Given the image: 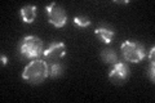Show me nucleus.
<instances>
[{
	"instance_id": "nucleus-7",
	"label": "nucleus",
	"mask_w": 155,
	"mask_h": 103,
	"mask_svg": "<svg viewBox=\"0 0 155 103\" xmlns=\"http://www.w3.org/2000/svg\"><path fill=\"white\" fill-rule=\"evenodd\" d=\"M21 17L25 23H32L36 17V7L35 5H26L21 9Z\"/></svg>"
},
{
	"instance_id": "nucleus-12",
	"label": "nucleus",
	"mask_w": 155,
	"mask_h": 103,
	"mask_svg": "<svg viewBox=\"0 0 155 103\" xmlns=\"http://www.w3.org/2000/svg\"><path fill=\"white\" fill-rule=\"evenodd\" d=\"M74 23L76 24V26L81 27V28H85V27L91 26V21H89V18H87V17H75Z\"/></svg>"
},
{
	"instance_id": "nucleus-1",
	"label": "nucleus",
	"mask_w": 155,
	"mask_h": 103,
	"mask_svg": "<svg viewBox=\"0 0 155 103\" xmlns=\"http://www.w3.org/2000/svg\"><path fill=\"white\" fill-rule=\"evenodd\" d=\"M48 76L49 66L41 60H32L22 72V79L30 84H41Z\"/></svg>"
},
{
	"instance_id": "nucleus-4",
	"label": "nucleus",
	"mask_w": 155,
	"mask_h": 103,
	"mask_svg": "<svg viewBox=\"0 0 155 103\" xmlns=\"http://www.w3.org/2000/svg\"><path fill=\"white\" fill-rule=\"evenodd\" d=\"M47 14H48V22H49L52 26H54L57 28L64 27L66 22H67V16L65 11L62 9L60 5H57L56 3L49 4L47 8Z\"/></svg>"
},
{
	"instance_id": "nucleus-11",
	"label": "nucleus",
	"mask_w": 155,
	"mask_h": 103,
	"mask_svg": "<svg viewBox=\"0 0 155 103\" xmlns=\"http://www.w3.org/2000/svg\"><path fill=\"white\" fill-rule=\"evenodd\" d=\"M154 56H155V48L153 47L151 50H150V67H149V77H150L151 81L155 80V76H154V65H155Z\"/></svg>"
},
{
	"instance_id": "nucleus-3",
	"label": "nucleus",
	"mask_w": 155,
	"mask_h": 103,
	"mask_svg": "<svg viewBox=\"0 0 155 103\" xmlns=\"http://www.w3.org/2000/svg\"><path fill=\"white\" fill-rule=\"evenodd\" d=\"M120 50H122L124 60L130 63H138L146 57L145 48L136 41H129V40L124 41L122 47H120Z\"/></svg>"
},
{
	"instance_id": "nucleus-2",
	"label": "nucleus",
	"mask_w": 155,
	"mask_h": 103,
	"mask_svg": "<svg viewBox=\"0 0 155 103\" xmlns=\"http://www.w3.org/2000/svg\"><path fill=\"white\" fill-rule=\"evenodd\" d=\"M19 52L21 54L30 60H35L39 56H41L44 50H43V41L36 36H26L19 45Z\"/></svg>"
},
{
	"instance_id": "nucleus-10",
	"label": "nucleus",
	"mask_w": 155,
	"mask_h": 103,
	"mask_svg": "<svg viewBox=\"0 0 155 103\" xmlns=\"http://www.w3.org/2000/svg\"><path fill=\"white\" fill-rule=\"evenodd\" d=\"M61 73H62V66L58 62L53 63V65L49 67V76L52 79H56V77L61 76Z\"/></svg>"
},
{
	"instance_id": "nucleus-9",
	"label": "nucleus",
	"mask_w": 155,
	"mask_h": 103,
	"mask_svg": "<svg viewBox=\"0 0 155 103\" xmlns=\"http://www.w3.org/2000/svg\"><path fill=\"white\" fill-rule=\"evenodd\" d=\"M101 58H102V61L105 63H109V65H115V63L118 62V54L115 53L114 49H110V48L102 49Z\"/></svg>"
},
{
	"instance_id": "nucleus-6",
	"label": "nucleus",
	"mask_w": 155,
	"mask_h": 103,
	"mask_svg": "<svg viewBox=\"0 0 155 103\" xmlns=\"http://www.w3.org/2000/svg\"><path fill=\"white\" fill-rule=\"evenodd\" d=\"M129 75L128 67L123 62H116L113 70L109 72V79L114 82V84H123L127 80V77Z\"/></svg>"
},
{
	"instance_id": "nucleus-8",
	"label": "nucleus",
	"mask_w": 155,
	"mask_h": 103,
	"mask_svg": "<svg viewBox=\"0 0 155 103\" xmlns=\"http://www.w3.org/2000/svg\"><path fill=\"white\" fill-rule=\"evenodd\" d=\"M94 35L98 36L104 43L110 44L111 41H113V37L115 35V32L113 30H110V28H107V27H98V28L94 30Z\"/></svg>"
},
{
	"instance_id": "nucleus-13",
	"label": "nucleus",
	"mask_w": 155,
	"mask_h": 103,
	"mask_svg": "<svg viewBox=\"0 0 155 103\" xmlns=\"http://www.w3.org/2000/svg\"><path fill=\"white\" fill-rule=\"evenodd\" d=\"M2 63H3V65H7V63H8V58L2 56Z\"/></svg>"
},
{
	"instance_id": "nucleus-5",
	"label": "nucleus",
	"mask_w": 155,
	"mask_h": 103,
	"mask_svg": "<svg viewBox=\"0 0 155 103\" xmlns=\"http://www.w3.org/2000/svg\"><path fill=\"white\" fill-rule=\"evenodd\" d=\"M65 54H66V47H65V44L61 41L51 44V47L43 53V56H44L48 61H51L53 63H57L61 58L65 57Z\"/></svg>"
}]
</instances>
